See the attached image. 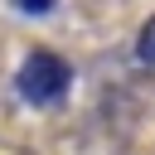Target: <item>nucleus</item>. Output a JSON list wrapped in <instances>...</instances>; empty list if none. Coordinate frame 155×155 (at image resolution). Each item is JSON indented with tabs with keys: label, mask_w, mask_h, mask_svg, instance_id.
<instances>
[{
	"label": "nucleus",
	"mask_w": 155,
	"mask_h": 155,
	"mask_svg": "<svg viewBox=\"0 0 155 155\" xmlns=\"http://www.w3.org/2000/svg\"><path fill=\"white\" fill-rule=\"evenodd\" d=\"M15 87H19V97H24V102H34V107H53V102H63V97H68V87H73V68H68L58 53L34 48V53L19 63Z\"/></svg>",
	"instance_id": "1"
},
{
	"label": "nucleus",
	"mask_w": 155,
	"mask_h": 155,
	"mask_svg": "<svg viewBox=\"0 0 155 155\" xmlns=\"http://www.w3.org/2000/svg\"><path fill=\"white\" fill-rule=\"evenodd\" d=\"M136 58L155 68V15H150V19L140 24V34H136Z\"/></svg>",
	"instance_id": "2"
},
{
	"label": "nucleus",
	"mask_w": 155,
	"mask_h": 155,
	"mask_svg": "<svg viewBox=\"0 0 155 155\" xmlns=\"http://www.w3.org/2000/svg\"><path fill=\"white\" fill-rule=\"evenodd\" d=\"M10 5H15V10H24V15H48L58 0H10Z\"/></svg>",
	"instance_id": "3"
}]
</instances>
